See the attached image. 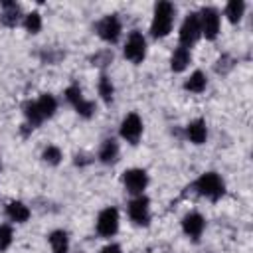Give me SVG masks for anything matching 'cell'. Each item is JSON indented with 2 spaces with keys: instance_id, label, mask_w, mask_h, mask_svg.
I'll return each mask as SVG.
<instances>
[{
  "instance_id": "obj_5",
  "label": "cell",
  "mask_w": 253,
  "mask_h": 253,
  "mask_svg": "<svg viewBox=\"0 0 253 253\" xmlns=\"http://www.w3.org/2000/svg\"><path fill=\"white\" fill-rule=\"evenodd\" d=\"M198 16H200V28L206 40H215L219 34V12L211 6H206Z\"/></svg>"
},
{
  "instance_id": "obj_27",
  "label": "cell",
  "mask_w": 253,
  "mask_h": 253,
  "mask_svg": "<svg viewBox=\"0 0 253 253\" xmlns=\"http://www.w3.org/2000/svg\"><path fill=\"white\" fill-rule=\"evenodd\" d=\"M101 253H123V251H121V247H119V245L111 243V245H105V247L101 249Z\"/></svg>"
},
{
  "instance_id": "obj_25",
  "label": "cell",
  "mask_w": 253,
  "mask_h": 253,
  "mask_svg": "<svg viewBox=\"0 0 253 253\" xmlns=\"http://www.w3.org/2000/svg\"><path fill=\"white\" fill-rule=\"evenodd\" d=\"M42 158L47 162V164H59V160H61V150L57 148V146H53V144H49L45 150H43V154H42Z\"/></svg>"
},
{
  "instance_id": "obj_1",
  "label": "cell",
  "mask_w": 253,
  "mask_h": 253,
  "mask_svg": "<svg viewBox=\"0 0 253 253\" xmlns=\"http://www.w3.org/2000/svg\"><path fill=\"white\" fill-rule=\"evenodd\" d=\"M174 24V6L170 2H158L154 6V18L150 24V34L154 38H164L170 34Z\"/></svg>"
},
{
  "instance_id": "obj_4",
  "label": "cell",
  "mask_w": 253,
  "mask_h": 253,
  "mask_svg": "<svg viewBox=\"0 0 253 253\" xmlns=\"http://www.w3.org/2000/svg\"><path fill=\"white\" fill-rule=\"evenodd\" d=\"M123 53L132 63H140L144 59V55H146V40H144V36L138 30L130 32V36L126 38V43H125Z\"/></svg>"
},
{
  "instance_id": "obj_7",
  "label": "cell",
  "mask_w": 253,
  "mask_h": 253,
  "mask_svg": "<svg viewBox=\"0 0 253 253\" xmlns=\"http://www.w3.org/2000/svg\"><path fill=\"white\" fill-rule=\"evenodd\" d=\"M123 184H125V190L128 194L142 196V192H144V188L148 184V174L142 168H130L123 176Z\"/></svg>"
},
{
  "instance_id": "obj_8",
  "label": "cell",
  "mask_w": 253,
  "mask_h": 253,
  "mask_svg": "<svg viewBox=\"0 0 253 253\" xmlns=\"http://www.w3.org/2000/svg\"><path fill=\"white\" fill-rule=\"evenodd\" d=\"M119 229V211L117 208H105L97 217V231L103 237H113Z\"/></svg>"
},
{
  "instance_id": "obj_26",
  "label": "cell",
  "mask_w": 253,
  "mask_h": 253,
  "mask_svg": "<svg viewBox=\"0 0 253 253\" xmlns=\"http://www.w3.org/2000/svg\"><path fill=\"white\" fill-rule=\"evenodd\" d=\"M12 243V227L10 225H0V251H6Z\"/></svg>"
},
{
  "instance_id": "obj_18",
  "label": "cell",
  "mask_w": 253,
  "mask_h": 253,
  "mask_svg": "<svg viewBox=\"0 0 253 253\" xmlns=\"http://www.w3.org/2000/svg\"><path fill=\"white\" fill-rule=\"evenodd\" d=\"M49 245H51L53 253H67L69 251V237H67V233L61 231V229L51 231L49 233Z\"/></svg>"
},
{
  "instance_id": "obj_17",
  "label": "cell",
  "mask_w": 253,
  "mask_h": 253,
  "mask_svg": "<svg viewBox=\"0 0 253 253\" xmlns=\"http://www.w3.org/2000/svg\"><path fill=\"white\" fill-rule=\"evenodd\" d=\"M190 61H192L190 49H186V47L180 45V47L174 49V53H172V57H170V67H172V71H184Z\"/></svg>"
},
{
  "instance_id": "obj_28",
  "label": "cell",
  "mask_w": 253,
  "mask_h": 253,
  "mask_svg": "<svg viewBox=\"0 0 253 253\" xmlns=\"http://www.w3.org/2000/svg\"><path fill=\"white\" fill-rule=\"evenodd\" d=\"M0 170H2V162H0Z\"/></svg>"
},
{
  "instance_id": "obj_19",
  "label": "cell",
  "mask_w": 253,
  "mask_h": 253,
  "mask_svg": "<svg viewBox=\"0 0 253 253\" xmlns=\"http://www.w3.org/2000/svg\"><path fill=\"white\" fill-rule=\"evenodd\" d=\"M36 105H38V109H40V113H42L43 119H49V117L55 113V109H57V101H55L53 95H49V93L40 95V99L36 101Z\"/></svg>"
},
{
  "instance_id": "obj_2",
  "label": "cell",
  "mask_w": 253,
  "mask_h": 253,
  "mask_svg": "<svg viewBox=\"0 0 253 253\" xmlns=\"http://www.w3.org/2000/svg\"><path fill=\"white\" fill-rule=\"evenodd\" d=\"M196 188H198V192L202 194V196H206V198H210V200H219L221 196H223V192H225V186H223V180L215 174V172H206V174H202L200 178H198V182H196Z\"/></svg>"
},
{
  "instance_id": "obj_12",
  "label": "cell",
  "mask_w": 253,
  "mask_h": 253,
  "mask_svg": "<svg viewBox=\"0 0 253 253\" xmlns=\"http://www.w3.org/2000/svg\"><path fill=\"white\" fill-rule=\"evenodd\" d=\"M204 227H206V219H204L198 211H192V213H188V215L182 219V229H184V233H186L188 237H192V239H198V237L202 235Z\"/></svg>"
},
{
  "instance_id": "obj_16",
  "label": "cell",
  "mask_w": 253,
  "mask_h": 253,
  "mask_svg": "<svg viewBox=\"0 0 253 253\" xmlns=\"http://www.w3.org/2000/svg\"><path fill=\"white\" fill-rule=\"evenodd\" d=\"M6 215H8L12 221H16V223H24V221H28V217H30V210H28V206L22 204V202H10V204L6 206Z\"/></svg>"
},
{
  "instance_id": "obj_24",
  "label": "cell",
  "mask_w": 253,
  "mask_h": 253,
  "mask_svg": "<svg viewBox=\"0 0 253 253\" xmlns=\"http://www.w3.org/2000/svg\"><path fill=\"white\" fill-rule=\"evenodd\" d=\"M24 26H26V30H28L30 34H38V32L42 30V16H40V12L28 14V16L24 18Z\"/></svg>"
},
{
  "instance_id": "obj_10",
  "label": "cell",
  "mask_w": 253,
  "mask_h": 253,
  "mask_svg": "<svg viewBox=\"0 0 253 253\" xmlns=\"http://www.w3.org/2000/svg\"><path fill=\"white\" fill-rule=\"evenodd\" d=\"M140 134H142V121H140V117L136 113H128L123 119V123H121V136L126 142L136 144L138 138H140Z\"/></svg>"
},
{
  "instance_id": "obj_6",
  "label": "cell",
  "mask_w": 253,
  "mask_h": 253,
  "mask_svg": "<svg viewBox=\"0 0 253 253\" xmlns=\"http://www.w3.org/2000/svg\"><path fill=\"white\" fill-rule=\"evenodd\" d=\"M65 99H67V101L73 105V109H75L81 117H85V119H89V117L95 113V103H93V101H87L77 85H71V87L65 89Z\"/></svg>"
},
{
  "instance_id": "obj_21",
  "label": "cell",
  "mask_w": 253,
  "mask_h": 253,
  "mask_svg": "<svg viewBox=\"0 0 253 253\" xmlns=\"http://www.w3.org/2000/svg\"><path fill=\"white\" fill-rule=\"evenodd\" d=\"M243 10H245V4H243L241 0H231V2H227V6H225V16L229 18V22L235 24V22L241 20Z\"/></svg>"
},
{
  "instance_id": "obj_15",
  "label": "cell",
  "mask_w": 253,
  "mask_h": 253,
  "mask_svg": "<svg viewBox=\"0 0 253 253\" xmlns=\"http://www.w3.org/2000/svg\"><path fill=\"white\" fill-rule=\"evenodd\" d=\"M117 158H119V144H117V140L107 138V140L101 144L99 160H101L103 164H113V162H117Z\"/></svg>"
},
{
  "instance_id": "obj_3",
  "label": "cell",
  "mask_w": 253,
  "mask_h": 253,
  "mask_svg": "<svg viewBox=\"0 0 253 253\" xmlns=\"http://www.w3.org/2000/svg\"><path fill=\"white\" fill-rule=\"evenodd\" d=\"M202 36V28H200V16L196 12H190L180 28V43L182 47H192Z\"/></svg>"
},
{
  "instance_id": "obj_11",
  "label": "cell",
  "mask_w": 253,
  "mask_h": 253,
  "mask_svg": "<svg viewBox=\"0 0 253 253\" xmlns=\"http://www.w3.org/2000/svg\"><path fill=\"white\" fill-rule=\"evenodd\" d=\"M128 215H130V219L136 225H148V219H150L148 198L136 196L134 200H130V204H128Z\"/></svg>"
},
{
  "instance_id": "obj_13",
  "label": "cell",
  "mask_w": 253,
  "mask_h": 253,
  "mask_svg": "<svg viewBox=\"0 0 253 253\" xmlns=\"http://www.w3.org/2000/svg\"><path fill=\"white\" fill-rule=\"evenodd\" d=\"M186 134H188V138H190L194 144H204V142H206V136H208L206 121H204V119L192 121V123L186 126Z\"/></svg>"
},
{
  "instance_id": "obj_9",
  "label": "cell",
  "mask_w": 253,
  "mask_h": 253,
  "mask_svg": "<svg viewBox=\"0 0 253 253\" xmlns=\"http://www.w3.org/2000/svg\"><path fill=\"white\" fill-rule=\"evenodd\" d=\"M97 34L101 40H105L107 43H115L121 36V20L111 14V16H105L103 20H99L97 24Z\"/></svg>"
},
{
  "instance_id": "obj_14",
  "label": "cell",
  "mask_w": 253,
  "mask_h": 253,
  "mask_svg": "<svg viewBox=\"0 0 253 253\" xmlns=\"http://www.w3.org/2000/svg\"><path fill=\"white\" fill-rule=\"evenodd\" d=\"M20 14H22V10H20V6H18L16 2H4V4H2L0 22H2L4 26H10V28H12V26L18 24Z\"/></svg>"
},
{
  "instance_id": "obj_20",
  "label": "cell",
  "mask_w": 253,
  "mask_h": 253,
  "mask_svg": "<svg viewBox=\"0 0 253 253\" xmlns=\"http://www.w3.org/2000/svg\"><path fill=\"white\" fill-rule=\"evenodd\" d=\"M206 85H208L206 75H204L202 71H194V73L186 79L184 89H186V91H190V93H202V91L206 89Z\"/></svg>"
},
{
  "instance_id": "obj_23",
  "label": "cell",
  "mask_w": 253,
  "mask_h": 253,
  "mask_svg": "<svg viewBox=\"0 0 253 253\" xmlns=\"http://www.w3.org/2000/svg\"><path fill=\"white\" fill-rule=\"evenodd\" d=\"M113 93H115V89H113L111 79L107 75H101L99 77V95L103 97V101L105 103H111L113 101Z\"/></svg>"
},
{
  "instance_id": "obj_22",
  "label": "cell",
  "mask_w": 253,
  "mask_h": 253,
  "mask_svg": "<svg viewBox=\"0 0 253 253\" xmlns=\"http://www.w3.org/2000/svg\"><path fill=\"white\" fill-rule=\"evenodd\" d=\"M24 115H26V119H28V123H30L32 126H38V125L43 121V117H42V113H40L36 101H28V103L24 105Z\"/></svg>"
}]
</instances>
